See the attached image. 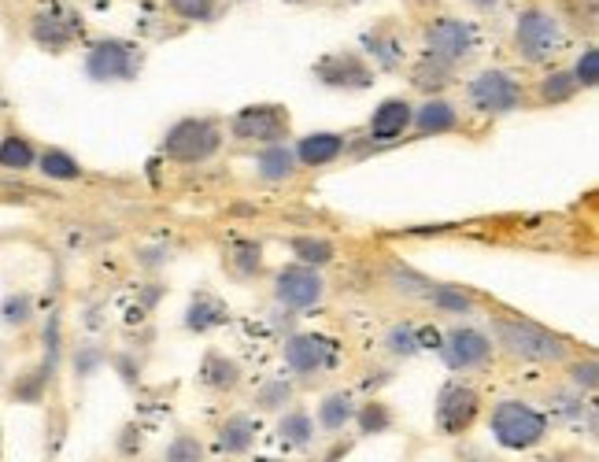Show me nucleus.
Listing matches in <instances>:
<instances>
[{"label": "nucleus", "mask_w": 599, "mask_h": 462, "mask_svg": "<svg viewBox=\"0 0 599 462\" xmlns=\"http://www.w3.org/2000/svg\"><path fill=\"white\" fill-rule=\"evenodd\" d=\"M492 341L500 344L503 355H511L514 363H566L574 348L566 341L563 333H551L548 326H540L533 318L511 315V311H500L492 315Z\"/></svg>", "instance_id": "nucleus-1"}, {"label": "nucleus", "mask_w": 599, "mask_h": 462, "mask_svg": "<svg viewBox=\"0 0 599 462\" xmlns=\"http://www.w3.org/2000/svg\"><path fill=\"white\" fill-rule=\"evenodd\" d=\"M489 429L503 451H533L548 440L551 418L526 400H500L489 414Z\"/></svg>", "instance_id": "nucleus-2"}, {"label": "nucleus", "mask_w": 599, "mask_h": 462, "mask_svg": "<svg viewBox=\"0 0 599 462\" xmlns=\"http://www.w3.org/2000/svg\"><path fill=\"white\" fill-rule=\"evenodd\" d=\"M222 148V126L208 115H185L163 134L159 152L178 163V167H200L208 159L219 156Z\"/></svg>", "instance_id": "nucleus-3"}, {"label": "nucleus", "mask_w": 599, "mask_h": 462, "mask_svg": "<svg viewBox=\"0 0 599 462\" xmlns=\"http://www.w3.org/2000/svg\"><path fill=\"white\" fill-rule=\"evenodd\" d=\"M566 49V23L551 8H522L514 19V52L526 63H551Z\"/></svg>", "instance_id": "nucleus-4"}, {"label": "nucleus", "mask_w": 599, "mask_h": 462, "mask_svg": "<svg viewBox=\"0 0 599 462\" xmlns=\"http://www.w3.org/2000/svg\"><path fill=\"white\" fill-rule=\"evenodd\" d=\"M86 78L97 82V86H123V82H134L145 71V49H137L134 41H123V37H100L86 49Z\"/></svg>", "instance_id": "nucleus-5"}, {"label": "nucleus", "mask_w": 599, "mask_h": 462, "mask_svg": "<svg viewBox=\"0 0 599 462\" xmlns=\"http://www.w3.org/2000/svg\"><path fill=\"white\" fill-rule=\"evenodd\" d=\"M466 104L477 115H511V111L526 108V86L503 67H485L466 82Z\"/></svg>", "instance_id": "nucleus-6"}, {"label": "nucleus", "mask_w": 599, "mask_h": 462, "mask_svg": "<svg viewBox=\"0 0 599 462\" xmlns=\"http://www.w3.org/2000/svg\"><path fill=\"white\" fill-rule=\"evenodd\" d=\"M289 108L282 104H248L230 115V137L245 145H274L289 141Z\"/></svg>", "instance_id": "nucleus-7"}, {"label": "nucleus", "mask_w": 599, "mask_h": 462, "mask_svg": "<svg viewBox=\"0 0 599 462\" xmlns=\"http://www.w3.org/2000/svg\"><path fill=\"white\" fill-rule=\"evenodd\" d=\"M30 37H34L37 49L67 52L82 37V15L63 0H49L30 15Z\"/></svg>", "instance_id": "nucleus-8"}, {"label": "nucleus", "mask_w": 599, "mask_h": 462, "mask_svg": "<svg viewBox=\"0 0 599 462\" xmlns=\"http://www.w3.org/2000/svg\"><path fill=\"white\" fill-rule=\"evenodd\" d=\"M274 300H278L285 311H296V315L322 307V300H326V278H322V270L304 267V263L282 267L274 274Z\"/></svg>", "instance_id": "nucleus-9"}, {"label": "nucleus", "mask_w": 599, "mask_h": 462, "mask_svg": "<svg viewBox=\"0 0 599 462\" xmlns=\"http://www.w3.org/2000/svg\"><path fill=\"white\" fill-rule=\"evenodd\" d=\"M437 348H441L444 366L455 370V374H474V370H481V366H489L492 352H496L492 337L477 326H452L441 337Z\"/></svg>", "instance_id": "nucleus-10"}, {"label": "nucleus", "mask_w": 599, "mask_h": 462, "mask_svg": "<svg viewBox=\"0 0 599 462\" xmlns=\"http://www.w3.org/2000/svg\"><path fill=\"white\" fill-rule=\"evenodd\" d=\"M285 366L296 377H318L341 363V344L326 333H293L282 348Z\"/></svg>", "instance_id": "nucleus-11"}, {"label": "nucleus", "mask_w": 599, "mask_h": 462, "mask_svg": "<svg viewBox=\"0 0 599 462\" xmlns=\"http://www.w3.org/2000/svg\"><path fill=\"white\" fill-rule=\"evenodd\" d=\"M437 429L444 437H463L474 429V422L481 418V396L477 389L463 385V381H448L437 396Z\"/></svg>", "instance_id": "nucleus-12"}, {"label": "nucleus", "mask_w": 599, "mask_h": 462, "mask_svg": "<svg viewBox=\"0 0 599 462\" xmlns=\"http://www.w3.org/2000/svg\"><path fill=\"white\" fill-rule=\"evenodd\" d=\"M311 74L326 89H341V93H363L374 86V67L359 52H330L311 67Z\"/></svg>", "instance_id": "nucleus-13"}, {"label": "nucleus", "mask_w": 599, "mask_h": 462, "mask_svg": "<svg viewBox=\"0 0 599 462\" xmlns=\"http://www.w3.org/2000/svg\"><path fill=\"white\" fill-rule=\"evenodd\" d=\"M477 49V30L455 15H441L426 26V52L444 63H463L466 56H474Z\"/></svg>", "instance_id": "nucleus-14"}, {"label": "nucleus", "mask_w": 599, "mask_h": 462, "mask_svg": "<svg viewBox=\"0 0 599 462\" xmlns=\"http://www.w3.org/2000/svg\"><path fill=\"white\" fill-rule=\"evenodd\" d=\"M411 115H415V104L404 97H385L378 108L370 111L367 122V137L378 141V145L392 148L404 134H411Z\"/></svg>", "instance_id": "nucleus-15"}, {"label": "nucleus", "mask_w": 599, "mask_h": 462, "mask_svg": "<svg viewBox=\"0 0 599 462\" xmlns=\"http://www.w3.org/2000/svg\"><path fill=\"white\" fill-rule=\"evenodd\" d=\"M352 152V141L344 134H330V130H318V134H304L293 145V156L300 167L307 171H322V167H333L337 159H344Z\"/></svg>", "instance_id": "nucleus-16"}, {"label": "nucleus", "mask_w": 599, "mask_h": 462, "mask_svg": "<svg viewBox=\"0 0 599 462\" xmlns=\"http://www.w3.org/2000/svg\"><path fill=\"white\" fill-rule=\"evenodd\" d=\"M463 126L459 119V108H455L448 97H429L422 100L411 115V134L415 137H444V134H455Z\"/></svg>", "instance_id": "nucleus-17"}, {"label": "nucleus", "mask_w": 599, "mask_h": 462, "mask_svg": "<svg viewBox=\"0 0 599 462\" xmlns=\"http://www.w3.org/2000/svg\"><path fill=\"white\" fill-rule=\"evenodd\" d=\"M300 163L293 156V145L289 141H274V145H259L256 152V174L267 185H282L289 178H296Z\"/></svg>", "instance_id": "nucleus-18"}, {"label": "nucleus", "mask_w": 599, "mask_h": 462, "mask_svg": "<svg viewBox=\"0 0 599 462\" xmlns=\"http://www.w3.org/2000/svg\"><path fill=\"white\" fill-rule=\"evenodd\" d=\"M230 322V307L215 292H196L189 307H185V329L189 333H211Z\"/></svg>", "instance_id": "nucleus-19"}, {"label": "nucleus", "mask_w": 599, "mask_h": 462, "mask_svg": "<svg viewBox=\"0 0 599 462\" xmlns=\"http://www.w3.org/2000/svg\"><path fill=\"white\" fill-rule=\"evenodd\" d=\"M256 437H259V426L252 414H230V418L219 426L215 448H219L222 455L237 459V455H248V451L256 448Z\"/></svg>", "instance_id": "nucleus-20"}, {"label": "nucleus", "mask_w": 599, "mask_h": 462, "mask_svg": "<svg viewBox=\"0 0 599 462\" xmlns=\"http://www.w3.org/2000/svg\"><path fill=\"white\" fill-rule=\"evenodd\" d=\"M278 440L285 451H307L315 444V418L304 407H289L278 418Z\"/></svg>", "instance_id": "nucleus-21"}, {"label": "nucleus", "mask_w": 599, "mask_h": 462, "mask_svg": "<svg viewBox=\"0 0 599 462\" xmlns=\"http://www.w3.org/2000/svg\"><path fill=\"white\" fill-rule=\"evenodd\" d=\"M200 385L208 392H233L241 385V363L222 352H208L200 363Z\"/></svg>", "instance_id": "nucleus-22"}, {"label": "nucleus", "mask_w": 599, "mask_h": 462, "mask_svg": "<svg viewBox=\"0 0 599 462\" xmlns=\"http://www.w3.org/2000/svg\"><path fill=\"white\" fill-rule=\"evenodd\" d=\"M355 396L352 392H330V396H322V403H318V414H315V426L318 429H326V433H341L344 426H352V418H355Z\"/></svg>", "instance_id": "nucleus-23"}, {"label": "nucleus", "mask_w": 599, "mask_h": 462, "mask_svg": "<svg viewBox=\"0 0 599 462\" xmlns=\"http://www.w3.org/2000/svg\"><path fill=\"white\" fill-rule=\"evenodd\" d=\"M37 152H41V148H37L30 137L19 134V130H8V134L0 137V171H15V174L34 171Z\"/></svg>", "instance_id": "nucleus-24"}, {"label": "nucleus", "mask_w": 599, "mask_h": 462, "mask_svg": "<svg viewBox=\"0 0 599 462\" xmlns=\"http://www.w3.org/2000/svg\"><path fill=\"white\" fill-rule=\"evenodd\" d=\"M34 167L41 171V178H49V182H78V178L86 174L82 171V163H78L67 148H56V145L41 148Z\"/></svg>", "instance_id": "nucleus-25"}, {"label": "nucleus", "mask_w": 599, "mask_h": 462, "mask_svg": "<svg viewBox=\"0 0 599 462\" xmlns=\"http://www.w3.org/2000/svg\"><path fill=\"white\" fill-rule=\"evenodd\" d=\"M289 248H293L296 263H304V267H330L333 259H337V248H333L330 237H315V233H296L289 237Z\"/></svg>", "instance_id": "nucleus-26"}, {"label": "nucleus", "mask_w": 599, "mask_h": 462, "mask_svg": "<svg viewBox=\"0 0 599 462\" xmlns=\"http://www.w3.org/2000/svg\"><path fill=\"white\" fill-rule=\"evenodd\" d=\"M577 93H581V89H577L570 67H555V71H548L537 82V100L544 104V108H559V104H570Z\"/></svg>", "instance_id": "nucleus-27"}, {"label": "nucleus", "mask_w": 599, "mask_h": 462, "mask_svg": "<svg viewBox=\"0 0 599 462\" xmlns=\"http://www.w3.org/2000/svg\"><path fill=\"white\" fill-rule=\"evenodd\" d=\"M426 300L437 307V311H444V315H470L477 307L474 292L459 289V285H444V281H433V285H429Z\"/></svg>", "instance_id": "nucleus-28"}, {"label": "nucleus", "mask_w": 599, "mask_h": 462, "mask_svg": "<svg viewBox=\"0 0 599 462\" xmlns=\"http://www.w3.org/2000/svg\"><path fill=\"white\" fill-rule=\"evenodd\" d=\"M352 422L359 426L363 437H378V433H389V429L396 426V414H392L389 403L370 400V403H363V407H355Z\"/></svg>", "instance_id": "nucleus-29"}, {"label": "nucleus", "mask_w": 599, "mask_h": 462, "mask_svg": "<svg viewBox=\"0 0 599 462\" xmlns=\"http://www.w3.org/2000/svg\"><path fill=\"white\" fill-rule=\"evenodd\" d=\"M49 370L45 366H37V370H26L12 381V389H8V400L12 403H41L45 400V392H49Z\"/></svg>", "instance_id": "nucleus-30"}, {"label": "nucleus", "mask_w": 599, "mask_h": 462, "mask_svg": "<svg viewBox=\"0 0 599 462\" xmlns=\"http://www.w3.org/2000/svg\"><path fill=\"white\" fill-rule=\"evenodd\" d=\"M385 348L396 359H415V355H422V333H418L415 322H396L385 333Z\"/></svg>", "instance_id": "nucleus-31"}, {"label": "nucleus", "mask_w": 599, "mask_h": 462, "mask_svg": "<svg viewBox=\"0 0 599 462\" xmlns=\"http://www.w3.org/2000/svg\"><path fill=\"white\" fill-rule=\"evenodd\" d=\"M230 267L237 278H256L259 270H263V248H259V241L237 237L230 244Z\"/></svg>", "instance_id": "nucleus-32"}, {"label": "nucleus", "mask_w": 599, "mask_h": 462, "mask_svg": "<svg viewBox=\"0 0 599 462\" xmlns=\"http://www.w3.org/2000/svg\"><path fill=\"white\" fill-rule=\"evenodd\" d=\"M363 49L370 52V60L378 63L381 71H396L400 67V60H404V49H400V41L389 34H363Z\"/></svg>", "instance_id": "nucleus-33"}, {"label": "nucleus", "mask_w": 599, "mask_h": 462, "mask_svg": "<svg viewBox=\"0 0 599 462\" xmlns=\"http://www.w3.org/2000/svg\"><path fill=\"white\" fill-rule=\"evenodd\" d=\"M448 82H452V63H444V60H437V56H429L426 52L415 67V86L426 89V93H441Z\"/></svg>", "instance_id": "nucleus-34"}, {"label": "nucleus", "mask_w": 599, "mask_h": 462, "mask_svg": "<svg viewBox=\"0 0 599 462\" xmlns=\"http://www.w3.org/2000/svg\"><path fill=\"white\" fill-rule=\"evenodd\" d=\"M0 322L8 329H23L34 322V296L30 292H8L0 300Z\"/></svg>", "instance_id": "nucleus-35"}, {"label": "nucleus", "mask_w": 599, "mask_h": 462, "mask_svg": "<svg viewBox=\"0 0 599 462\" xmlns=\"http://www.w3.org/2000/svg\"><path fill=\"white\" fill-rule=\"evenodd\" d=\"M389 281H392V289L404 292V296H411V300H426L429 285H433L426 274L411 270L407 263H392V267H389Z\"/></svg>", "instance_id": "nucleus-36"}, {"label": "nucleus", "mask_w": 599, "mask_h": 462, "mask_svg": "<svg viewBox=\"0 0 599 462\" xmlns=\"http://www.w3.org/2000/svg\"><path fill=\"white\" fill-rule=\"evenodd\" d=\"M222 0H167V12L182 23H211Z\"/></svg>", "instance_id": "nucleus-37"}, {"label": "nucleus", "mask_w": 599, "mask_h": 462, "mask_svg": "<svg viewBox=\"0 0 599 462\" xmlns=\"http://www.w3.org/2000/svg\"><path fill=\"white\" fill-rule=\"evenodd\" d=\"M570 74H574V82H577V89H581V93H588V89L599 86V49H596V45L581 49V56L574 60Z\"/></svg>", "instance_id": "nucleus-38"}, {"label": "nucleus", "mask_w": 599, "mask_h": 462, "mask_svg": "<svg viewBox=\"0 0 599 462\" xmlns=\"http://www.w3.org/2000/svg\"><path fill=\"white\" fill-rule=\"evenodd\" d=\"M163 462H204V440L193 433H178L163 451Z\"/></svg>", "instance_id": "nucleus-39"}, {"label": "nucleus", "mask_w": 599, "mask_h": 462, "mask_svg": "<svg viewBox=\"0 0 599 462\" xmlns=\"http://www.w3.org/2000/svg\"><path fill=\"white\" fill-rule=\"evenodd\" d=\"M293 400V385L289 381H267L263 385V392L256 396V407L259 411H285V403Z\"/></svg>", "instance_id": "nucleus-40"}, {"label": "nucleus", "mask_w": 599, "mask_h": 462, "mask_svg": "<svg viewBox=\"0 0 599 462\" xmlns=\"http://www.w3.org/2000/svg\"><path fill=\"white\" fill-rule=\"evenodd\" d=\"M570 381H574L577 392H596V385H599V363L592 359V355L577 359V363L570 366Z\"/></svg>", "instance_id": "nucleus-41"}, {"label": "nucleus", "mask_w": 599, "mask_h": 462, "mask_svg": "<svg viewBox=\"0 0 599 462\" xmlns=\"http://www.w3.org/2000/svg\"><path fill=\"white\" fill-rule=\"evenodd\" d=\"M60 355H63V348H60V322L52 318L49 326H45V370L49 374H56V366H60Z\"/></svg>", "instance_id": "nucleus-42"}, {"label": "nucleus", "mask_w": 599, "mask_h": 462, "mask_svg": "<svg viewBox=\"0 0 599 462\" xmlns=\"http://www.w3.org/2000/svg\"><path fill=\"white\" fill-rule=\"evenodd\" d=\"M97 366H104V352H100V348H78V355H74V374L89 377Z\"/></svg>", "instance_id": "nucleus-43"}, {"label": "nucleus", "mask_w": 599, "mask_h": 462, "mask_svg": "<svg viewBox=\"0 0 599 462\" xmlns=\"http://www.w3.org/2000/svg\"><path fill=\"white\" fill-rule=\"evenodd\" d=\"M470 8H474V12H496L500 0H470Z\"/></svg>", "instance_id": "nucleus-44"}, {"label": "nucleus", "mask_w": 599, "mask_h": 462, "mask_svg": "<svg viewBox=\"0 0 599 462\" xmlns=\"http://www.w3.org/2000/svg\"><path fill=\"white\" fill-rule=\"evenodd\" d=\"M289 4H311V0H289Z\"/></svg>", "instance_id": "nucleus-45"}, {"label": "nucleus", "mask_w": 599, "mask_h": 462, "mask_svg": "<svg viewBox=\"0 0 599 462\" xmlns=\"http://www.w3.org/2000/svg\"><path fill=\"white\" fill-rule=\"evenodd\" d=\"M256 462H278V459H256Z\"/></svg>", "instance_id": "nucleus-46"}, {"label": "nucleus", "mask_w": 599, "mask_h": 462, "mask_svg": "<svg viewBox=\"0 0 599 462\" xmlns=\"http://www.w3.org/2000/svg\"><path fill=\"white\" fill-rule=\"evenodd\" d=\"M0 108H4V93H0Z\"/></svg>", "instance_id": "nucleus-47"}, {"label": "nucleus", "mask_w": 599, "mask_h": 462, "mask_svg": "<svg viewBox=\"0 0 599 462\" xmlns=\"http://www.w3.org/2000/svg\"><path fill=\"white\" fill-rule=\"evenodd\" d=\"M355 4H363V0H355Z\"/></svg>", "instance_id": "nucleus-48"}, {"label": "nucleus", "mask_w": 599, "mask_h": 462, "mask_svg": "<svg viewBox=\"0 0 599 462\" xmlns=\"http://www.w3.org/2000/svg\"><path fill=\"white\" fill-rule=\"evenodd\" d=\"M93 4H100V0H93Z\"/></svg>", "instance_id": "nucleus-49"}]
</instances>
